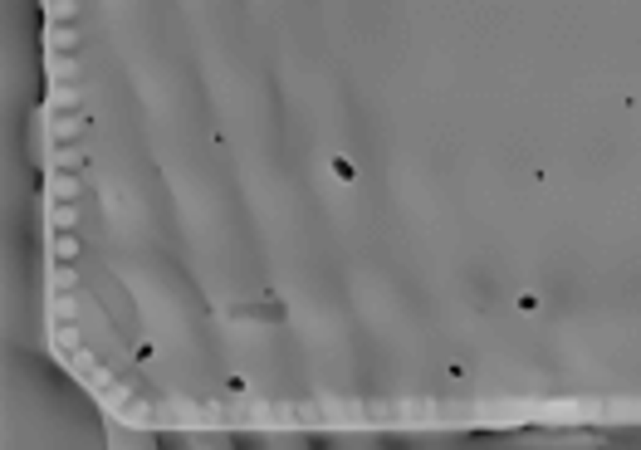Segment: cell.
I'll list each match as a JSON object with an SVG mask.
<instances>
[{
	"label": "cell",
	"instance_id": "1",
	"mask_svg": "<svg viewBox=\"0 0 641 450\" xmlns=\"http://www.w3.org/2000/svg\"><path fill=\"white\" fill-rule=\"evenodd\" d=\"M49 15H54V20H74L79 5H74V0H49Z\"/></svg>",
	"mask_w": 641,
	"mask_h": 450
},
{
	"label": "cell",
	"instance_id": "3",
	"mask_svg": "<svg viewBox=\"0 0 641 450\" xmlns=\"http://www.w3.org/2000/svg\"><path fill=\"white\" fill-rule=\"evenodd\" d=\"M54 191H59V196H79V181H74V176H54Z\"/></svg>",
	"mask_w": 641,
	"mask_h": 450
},
{
	"label": "cell",
	"instance_id": "2",
	"mask_svg": "<svg viewBox=\"0 0 641 450\" xmlns=\"http://www.w3.org/2000/svg\"><path fill=\"white\" fill-rule=\"evenodd\" d=\"M49 44H64V49H69V44H79V30H49Z\"/></svg>",
	"mask_w": 641,
	"mask_h": 450
}]
</instances>
